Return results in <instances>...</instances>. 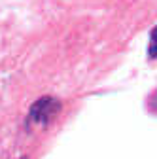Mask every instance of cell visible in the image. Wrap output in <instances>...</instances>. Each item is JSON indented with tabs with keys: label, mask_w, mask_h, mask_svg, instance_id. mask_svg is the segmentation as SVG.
Listing matches in <instances>:
<instances>
[{
	"label": "cell",
	"mask_w": 157,
	"mask_h": 159,
	"mask_svg": "<svg viewBox=\"0 0 157 159\" xmlns=\"http://www.w3.org/2000/svg\"><path fill=\"white\" fill-rule=\"evenodd\" d=\"M59 110H61L59 101H55L53 97H42L40 101H36L30 106V119L36 121V123L46 125L59 114Z\"/></svg>",
	"instance_id": "cell-1"
},
{
	"label": "cell",
	"mask_w": 157,
	"mask_h": 159,
	"mask_svg": "<svg viewBox=\"0 0 157 159\" xmlns=\"http://www.w3.org/2000/svg\"><path fill=\"white\" fill-rule=\"evenodd\" d=\"M148 108H150V112H153V114H157V89L150 95V101H148Z\"/></svg>",
	"instance_id": "cell-2"
},
{
	"label": "cell",
	"mask_w": 157,
	"mask_h": 159,
	"mask_svg": "<svg viewBox=\"0 0 157 159\" xmlns=\"http://www.w3.org/2000/svg\"><path fill=\"white\" fill-rule=\"evenodd\" d=\"M150 38H151V40H153V42L157 44V27H153V30L150 32Z\"/></svg>",
	"instance_id": "cell-3"
}]
</instances>
